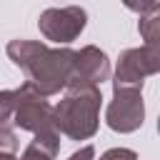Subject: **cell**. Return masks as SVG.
Here are the masks:
<instances>
[{
    "label": "cell",
    "instance_id": "4",
    "mask_svg": "<svg viewBox=\"0 0 160 160\" xmlns=\"http://www.w3.org/2000/svg\"><path fill=\"white\" fill-rule=\"evenodd\" d=\"M160 70V45H142V48H128L118 58L112 88H140L148 75H155Z\"/></svg>",
    "mask_w": 160,
    "mask_h": 160
},
{
    "label": "cell",
    "instance_id": "5",
    "mask_svg": "<svg viewBox=\"0 0 160 160\" xmlns=\"http://www.w3.org/2000/svg\"><path fill=\"white\" fill-rule=\"evenodd\" d=\"M88 25V12L80 5H68V8H48L38 18V28L45 40H52L58 45L72 42Z\"/></svg>",
    "mask_w": 160,
    "mask_h": 160
},
{
    "label": "cell",
    "instance_id": "14",
    "mask_svg": "<svg viewBox=\"0 0 160 160\" xmlns=\"http://www.w3.org/2000/svg\"><path fill=\"white\" fill-rule=\"evenodd\" d=\"M0 160H18L15 152H0Z\"/></svg>",
    "mask_w": 160,
    "mask_h": 160
},
{
    "label": "cell",
    "instance_id": "8",
    "mask_svg": "<svg viewBox=\"0 0 160 160\" xmlns=\"http://www.w3.org/2000/svg\"><path fill=\"white\" fill-rule=\"evenodd\" d=\"M58 150H60V132L55 128H48L42 132H35L32 142L18 160H55Z\"/></svg>",
    "mask_w": 160,
    "mask_h": 160
},
{
    "label": "cell",
    "instance_id": "7",
    "mask_svg": "<svg viewBox=\"0 0 160 160\" xmlns=\"http://www.w3.org/2000/svg\"><path fill=\"white\" fill-rule=\"evenodd\" d=\"M108 78H110V60H108V55H105L100 48L85 45L80 52H75V65H72L70 80L100 85V82L108 80Z\"/></svg>",
    "mask_w": 160,
    "mask_h": 160
},
{
    "label": "cell",
    "instance_id": "9",
    "mask_svg": "<svg viewBox=\"0 0 160 160\" xmlns=\"http://www.w3.org/2000/svg\"><path fill=\"white\" fill-rule=\"evenodd\" d=\"M138 30L145 40V45H160V10H150V12H142L140 15V22H138Z\"/></svg>",
    "mask_w": 160,
    "mask_h": 160
},
{
    "label": "cell",
    "instance_id": "1",
    "mask_svg": "<svg viewBox=\"0 0 160 160\" xmlns=\"http://www.w3.org/2000/svg\"><path fill=\"white\" fill-rule=\"evenodd\" d=\"M8 58L12 60V65H18L25 78L45 95H58L60 90H65L70 75H72V65H75V52L70 48H48L45 42L38 40H10L5 48Z\"/></svg>",
    "mask_w": 160,
    "mask_h": 160
},
{
    "label": "cell",
    "instance_id": "2",
    "mask_svg": "<svg viewBox=\"0 0 160 160\" xmlns=\"http://www.w3.org/2000/svg\"><path fill=\"white\" fill-rule=\"evenodd\" d=\"M100 88L92 82L68 80L65 98L52 105V125L70 140H90L100 125Z\"/></svg>",
    "mask_w": 160,
    "mask_h": 160
},
{
    "label": "cell",
    "instance_id": "3",
    "mask_svg": "<svg viewBox=\"0 0 160 160\" xmlns=\"http://www.w3.org/2000/svg\"><path fill=\"white\" fill-rule=\"evenodd\" d=\"M8 125H15L32 135L55 128L52 105L30 80H25L15 90H0V128Z\"/></svg>",
    "mask_w": 160,
    "mask_h": 160
},
{
    "label": "cell",
    "instance_id": "12",
    "mask_svg": "<svg viewBox=\"0 0 160 160\" xmlns=\"http://www.w3.org/2000/svg\"><path fill=\"white\" fill-rule=\"evenodd\" d=\"M158 2H160V0H122V5H125L128 10H132V12H138V15L155 10Z\"/></svg>",
    "mask_w": 160,
    "mask_h": 160
},
{
    "label": "cell",
    "instance_id": "13",
    "mask_svg": "<svg viewBox=\"0 0 160 160\" xmlns=\"http://www.w3.org/2000/svg\"><path fill=\"white\" fill-rule=\"evenodd\" d=\"M68 160H95V148H92V145H82V148L75 150Z\"/></svg>",
    "mask_w": 160,
    "mask_h": 160
},
{
    "label": "cell",
    "instance_id": "10",
    "mask_svg": "<svg viewBox=\"0 0 160 160\" xmlns=\"http://www.w3.org/2000/svg\"><path fill=\"white\" fill-rule=\"evenodd\" d=\"M18 148H20L18 135L8 128H0V152H18Z\"/></svg>",
    "mask_w": 160,
    "mask_h": 160
},
{
    "label": "cell",
    "instance_id": "6",
    "mask_svg": "<svg viewBox=\"0 0 160 160\" xmlns=\"http://www.w3.org/2000/svg\"><path fill=\"white\" fill-rule=\"evenodd\" d=\"M145 120V102L140 88H112V100L105 112V122L115 132H135Z\"/></svg>",
    "mask_w": 160,
    "mask_h": 160
},
{
    "label": "cell",
    "instance_id": "11",
    "mask_svg": "<svg viewBox=\"0 0 160 160\" xmlns=\"http://www.w3.org/2000/svg\"><path fill=\"white\" fill-rule=\"evenodd\" d=\"M100 160H138V152L130 148H110L100 155Z\"/></svg>",
    "mask_w": 160,
    "mask_h": 160
}]
</instances>
